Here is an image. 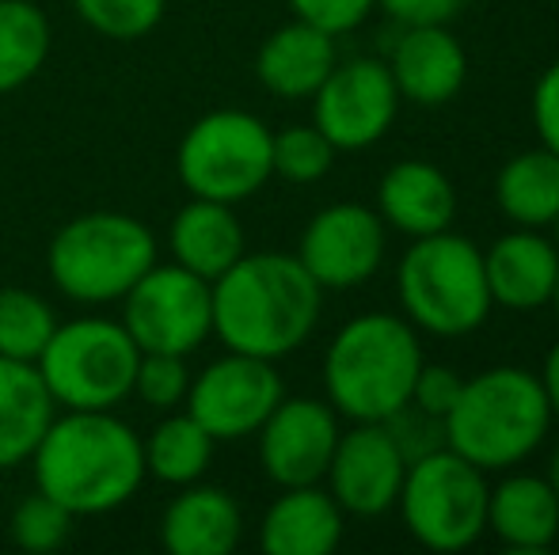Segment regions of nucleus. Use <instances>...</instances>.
I'll use <instances>...</instances> for the list:
<instances>
[{
    "label": "nucleus",
    "instance_id": "nucleus-3",
    "mask_svg": "<svg viewBox=\"0 0 559 555\" xmlns=\"http://www.w3.org/2000/svg\"><path fill=\"white\" fill-rule=\"evenodd\" d=\"M423 362L419 331L404 316L366 312L346 319L324 354L328 403L350 422H384L412 403Z\"/></svg>",
    "mask_w": 559,
    "mask_h": 555
},
{
    "label": "nucleus",
    "instance_id": "nucleus-40",
    "mask_svg": "<svg viewBox=\"0 0 559 555\" xmlns=\"http://www.w3.org/2000/svg\"><path fill=\"white\" fill-rule=\"evenodd\" d=\"M548 304L556 309V319H559V270H556V286H552V297H548Z\"/></svg>",
    "mask_w": 559,
    "mask_h": 555
},
{
    "label": "nucleus",
    "instance_id": "nucleus-22",
    "mask_svg": "<svg viewBox=\"0 0 559 555\" xmlns=\"http://www.w3.org/2000/svg\"><path fill=\"white\" fill-rule=\"evenodd\" d=\"M487 533L514 552H545L559 536V498L545 475L514 472L487 491Z\"/></svg>",
    "mask_w": 559,
    "mask_h": 555
},
{
    "label": "nucleus",
    "instance_id": "nucleus-17",
    "mask_svg": "<svg viewBox=\"0 0 559 555\" xmlns=\"http://www.w3.org/2000/svg\"><path fill=\"white\" fill-rule=\"evenodd\" d=\"M377 214L384 229L419 240L445 232L456 217L453 179L430 160H400L377 183Z\"/></svg>",
    "mask_w": 559,
    "mask_h": 555
},
{
    "label": "nucleus",
    "instance_id": "nucleus-32",
    "mask_svg": "<svg viewBox=\"0 0 559 555\" xmlns=\"http://www.w3.org/2000/svg\"><path fill=\"white\" fill-rule=\"evenodd\" d=\"M191 388V370L183 354H141L138 377H133V396L156 411H176L187 400Z\"/></svg>",
    "mask_w": 559,
    "mask_h": 555
},
{
    "label": "nucleus",
    "instance_id": "nucleus-2",
    "mask_svg": "<svg viewBox=\"0 0 559 555\" xmlns=\"http://www.w3.org/2000/svg\"><path fill=\"white\" fill-rule=\"evenodd\" d=\"M35 483L73 518L118 510L145 480L141 437L115 411H66L50 419L35 453Z\"/></svg>",
    "mask_w": 559,
    "mask_h": 555
},
{
    "label": "nucleus",
    "instance_id": "nucleus-39",
    "mask_svg": "<svg viewBox=\"0 0 559 555\" xmlns=\"http://www.w3.org/2000/svg\"><path fill=\"white\" fill-rule=\"evenodd\" d=\"M548 487L556 491V498H559V445H556V453H552V460H548Z\"/></svg>",
    "mask_w": 559,
    "mask_h": 555
},
{
    "label": "nucleus",
    "instance_id": "nucleus-1",
    "mask_svg": "<svg viewBox=\"0 0 559 555\" xmlns=\"http://www.w3.org/2000/svg\"><path fill=\"white\" fill-rule=\"evenodd\" d=\"M210 289L214 335L225 350L266 362L301 350L324 309V289L286 252H243Z\"/></svg>",
    "mask_w": 559,
    "mask_h": 555
},
{
    "label": "nucleus",
    "instance_id": "nucleus-30",
    "mask_svg": "<svg viewBox=\"0 0 559 555\" xmlns=\"http://www.w3.org/2000/svg\"><path fill=\"white\" fill-rule=\"evenodd\" d=\"M69 533H73V514L58 498L46 495V491L27 495L12 514V541L23 552H35V555L58 552L69 541Z\"/></svg>",
    "mask_w": 559,
    "mask_h": 555
},
{
    "label": "nucleus",
    "instance_id": "nucleus-12",
    "mask_svg": "<svg viewBox=\"0 0 559 555\" xmlns=\"http://www.w3.org/2000/svg\"><path fill=\"white\" fill-rule=\"evenodd\" d=\"M286 396L274 362L228 350L225 358L210 362L187 388V411L210 430L214 442H240L259 434L278 400Z\"/></svg>",
    "mask_w": 559,
    "mask_h": 555
},
{
    "label": "nucleus",
    "instance_id": "nucleus-21",
    "mask_svg": "<svg viewBox=\"0 0 559 555\" xmlns=\"http://www.w3.org/2000/svg\"><path fill=\"white\" fill-rule=\"evenodd\" d=\"M240 533V506L225 487L187 483L160 518V541L171 555H228Z\"/></svg>",
    "mask_w": 559,
    "mask_h": 555
},
{
    "label": "nucleus",
    "instance_id": "nucleus-33",
    "mask_svg": "<svg viewBox=\"0 0 559 555\" xmlns=\"http://www.w3.org/2000/svg\"><path fill=\"white\" fill-rule=\"evenodd\" d=\"M384 426H389V434L396 437V445L407 457V464L445 445V422L427 415V411H419L415 403H407V408H400L396 415H389L384 419Z\"/></svg>",
    "mask_w": 559,
    "mask_h": 555
},
{
    "label": "nucleus",
    "instance_id": "nucleus-4",
    "mask_svg": "<svg viewBox=\"0 0 559 555\" xmlns=\"http://www.w3.org/2000/svg\"><path fill=\"white\" fill-rule=\"evenodd\" d=\"M442 422L449 449L484 472H502L537 453L552 426V408L533 370L491 365L464 377L461 396Z\"/></svg>",
    "mask_w": 559,
    "mask_h": 555
},
{
    "label": "nucleus",
    "instance_id": "nucleus-5",
    "mask_svg": "<svg viewBox=\"0 0 559 555\" xmlns=\"http://www.w3.org/2000/svg\"><path fill=\"white\" fill-rule=\"evenodd\" d=\"M400 316L415 331L438 339H461L491 316V289H487L484 252L468 237L445 229L412 240L396 267Z\"/></svg>",
    "mask_w": 559,
    "mask_h": 555
},
{
    "label": "nucleus",
    "instance_id": "nucleus-15",
    "mask_svg": "<svg viewBox=\"0 0 559 555\" xmlns=\"http://www.w3.org/2000/svg\"><path fill=\"white\" fill-rule=\"evenodd\" d=\"M407 457L384 422H354V430L338 434L332 464H328V491L343 514L354 518H381L396 506L404 487Z\"/></svg>",
    "mask_w": 559,
    "mask_h": 555
},
{
    "label": "nucleus",
    "instance_id": "nucleus-14",
    "mask_svg": "<svg viewBox=\"0 0 559 555\" xmlns=\"http://www.w3.org/2000/svg\"><path fill=\"white\" fill-rule=\"evenodd\" d=\"M338 411L312 396H282L278 408L259 426V460L263 472L278 487L320 483L332 464L338 442Z\"/></svg>",
    "mask_w": 559,
    "mask_h": 555
},
{
    "label": "nucleus",
    "instance_id": "nucleus-20",
    "mask_svg": "<svg viewBox=\"0 0 559 555\" xmlns=\"http://www.w3.org/2000/svg\"><path fill=\"white\" fill-rule=\"evenodd\" d=\"M335 35L294 20L266 35L255 58V76L271 96L278 99H312V92L328 81L335 69Z\"/></svg>",
    "mask_w": 559,
    "mask_h": 555
},
{
    "label": "nucleus",
    "instance_id": "nucleus-9",
    "mask_svg": "<svg viewBox=\"0 0 559 555\" xmlns=\"http://www.w3.org/2000/svg\"><path fill=\"white\" fill-rule=\"evenodd\" d=\"M176 168L191 198L236 202L263 191L274 176L271 168V130L248 111H210L179 141Z\"/></svg>",
    "mask_w": 559,
    "mask_h": 555
},
{
    "label": "nucleus",
    "instance_id": "nucleus-31",
    "mask_svg": "<svg viewBox=\"0 0 559 555\" xmlns=\"http://www.w3.org/2000/svg\"><path fill=\"white\" fill-rule=\"evenodd\" d=\"M164 4L168 0H73L76 15L96 35L115 38V43L145 38L164 20Z\"/></svg>",
    "mask_w": 559,
    "mask_h": 555
},
{
    "label": "nucleus",
    "instance_id": "nucleus-7",
    "mask_svg": "<svg viewBox=\"0 0 559 555\" xmlns=\"http://www.w3.org/2000/svg\"><path fill=\"white\" fill-rule=\"evenodd\" d=\"M141 350L122 319L81 316L58 324L35 370L50 393L53 408L66 411H115L133 396Z\"/></svg>",
    "mask_w": 559,
    "mask_h": 555
},
{
    "label": "nucleus",
    "instance_id": "nucleus-25",
    "mask_svg": "<svg viewBox=\"0 0 559 555\" xmlns=\"http://www.w3.org/2000/svg\"><path fill=\"white\" fill-rule=\"evenodd\" d=\"M495 206L518 229H545L559 221V153L548 145L510 156L495 176Z\"/></svg>",
    "mask_w": 559,
    "mask_h": 555
},
{
    "label": "nucleus",
    "instance_id": "nucleus-27",
    "mask_svg": "<svg viewBox=\"0 0 559 555\" xmlns=\"http://www.w3.org/2000/svg\"><path fill=\"white\" fill-rule=\"evenodd\" d=\"M50 53V20L35 0H0V96L35 81Z\"/></svg>",
    "mask_w": 559,
    "mask_h": 555
},
{
    "label": "nucleus",
    "instance_id": "nucleus-24",
    "mask_svg": "<svg viewBox=\"0 0 559 555\" xmlns=\"http://www.w3.org/2000/svg\"><path fill=\"white\" fill-rule=\"evenodd\" d=\"M50 419L53 400L35 362H15L0 354V468L31 460Z\"/></svg>",
    "mask_w": 559,
    "mask_h": 555
},
{
    "label": "nucleus",
    "instance_id": "nucleus-28",
    "mask_svg": "<svg viewBox=\"0 0 559 555\" xmlns=\"http://www.w3.org/2000/svg\"><path fill=\"white\" fill-rule=\"evenodd\" d=\"M53 309L23 286H0V354L15 362H35L50 342Z\"/></svg>",
    "mask_w": 559,
    "mask_h": 555
},
{
    "label": "nucleus",
    "instance_id": "nucleus-38",
    "mask_svg": "<svg viewBox=\"0 0 559 555\" xmlns=\"http://www.w3.org/2000/svg\"><path fill=\"white\" fill-rule=\"evenodd\" d=\"M540 385H545V396H548V408H552V419H559V342L548 350L545 358V370L537 373Z\"/></svg>",
    "mask_w": 559,
    "mask_h": 555
},
{
    "label": "nucleus",
    "instance_id": "nucleus-35",
    "mask_svg": "<svg viewBox=\"0 0 559 555\" xmlns=\"http://www.w3.org/2000/svg\"><path fill=\"white\" fill-rule=\"evenodd\" d=\"M461 388H464V377L453 365L423 362L419 377H415V388H412V403L419 411H427V415L445 419L449 408L456 403V396H461Z\"/></svg>",
    "mask_w": 559,
    "mask_h": 555
},
{
    "label": "nucleus",
    "instance_id": "nucleus-19",
    "mask_svg": "<svg viewBox=\"0 0 559 555\" xmlns=\"http://www.w3.org/2000/svg\"><path fill=\"white\" fill-rule=\"evenodd\" d=\"M338 541H343V506L320 483L282 487L259 526V544L271 555H332Z\"/></svg>",
    "mask_w": 559,
    "mask_h": 555
},
{
    "label": "nucleus",
    "instance_id": "nucleus-23",
    "mask_svg": "<svg viewBox=\"0 0 559 555\" xmlns=\"http://www.w3.org/2000/svg\"><path fill=\"white\" fill-rule=\"evenodd\" d=\"M168 248H171V263H179V267H187L191 275L206 281L222 278L248 252L233 206L214 198H191L171 217Z\"/></svg>",
    "mask_w": 559,
    "mask_h": 555
},
{
    "label": "nucleus",
    "instance_id": "nucleus-13",
    "mask_svg": "<svg viewBox=\"0 0 559 555\" xmlns=\"http://www.w3.org/2000/svg\"><path fill=\"white\" fill-rule=\"evenodd\" d=\"M384 221L361 202H335L320 209L301 232L297 260L320 289L366 286L384 263Z\"/></svg>",
    "mask_w": 559,
    "mask_h": 555
},
{
    "label": "nucleus",
    "instance_id": "nucleus-34",
    "mask_svg": "<svg viewBox=\"0 0 559 555\" xmlns=\"http://www.w3.org/2000/svg\"><path fill=\"white\" fill-rule=\"evenodd\" d=\"M286 4L294 12V20H305L338 38L346 31L361 27L377 8V0H286Z\"/></svg>",
    "mask_w": 559,
    "mask_h": 555
},
{
    "label": "nucleus",
    "instance_id": "nucleus-6",
    "mask_svg": "<svg viewBox=\"0 0 559 555\" xmlns=\"http://www.w3.org/2000/svg\"><path fill=\"white\" fill-rule=\"evenodd\" d=\"M156 263V237L145 221L115 209L81 214L58 229L46 252L50 281L81 304L122 301Z\"/></svg>",
    "mask_w": 559,
    "mask_h": 555
},
{
    "label": "nucleus",
    "instance_id": "nucleus-26",
    "mask_svg": "<svg viewBox=\"0 0 559 555\" xmlns=\"http://www.w3.org/2000/svg\"><path fill=\"white\" fill-rule=\"evenodd\" d=\"M214 437L202 426L191 411L183 415H168L156 422L153 434L141 442L145 449V475H156L160 483L171 487H187V483H199L202 472L214 460Z\"/></svg>",
    "mask_w": 559,
    "mask_h": 555
},
{
    "label": "nucleus",
    "instance_id": "nucleus-37",
    "mask_svg": "<svg viewBox=\"0 0 559 555\" xmlns=\"http://www.w3.org/2000/svg\"><path fill=\"white\" fill-rule=\"evenodd\" d=\"M377 8L392 15L396 23H449L468 8V0H377Z\"/></svg>",
    "mask_w": 559,
    "mask_h": 555
},
{
    "label": "nucleus",
    "instance_id": "nucleus-36",
    "mask_svg": "<svg viewBox=\"0 0 559 555\" xmlns=\"http://www.w3.org/2000/svg\"><path fill=\"white\" fill-rule=\"evenodd\" d=\"M533 126H537L540 145L559 153V61L540 73L537 88H533Z\"/></svg>",
    "mask_w": 559,
    "mask_h": 555
},
{
    "label": "nucleus",
    "instance_id": "nucleus-18",
    "mask_svg": "<svg viewBox=\"0 0 559 555\" xmlns=\"http://www.w3.org/2000/svg\"><path fill=\"white\" fill-rule=\"evenodd\" d=\"M491 301L510 312L545 309L556 286L559 252L540 229H514L484 252Z\"/></svg>",
    "mask_w": 559,
    "mask_h": 555
},
{
    "label": "nucleus",
    "instance_id": "nucleus-11",
    "mask_svg": "<svg viewBox=\"0 0 559 555\" xmlns=\"http://www.w3.org/2000/svg\"><path fill=\"white\" fill-rule=\"evenodd\" d=\"M400 92L381 58L335 61L328 81L312 92V126L335 145V153H361L392 130L400 114Z\"/></svg>",
    "mask_w": 559,
    "mask_h": 555
},
{
    "label": "nucleus",
    "instance_id": "nucleus-8",
    "mask_svg": "<svg viewBox=\"0 0 559 555\" xmlns=\"http://www.w3.org/2000/svg\"><path fill=\"white\" fill-rule=\"evenodd\" d=\"M487 472L449 445L412 460L396 510L430 552H464L487 533Z\"/></svg>",
    "mask_w": 559,
    "mask_h": 555
},
{
    "label": "nucleus",
    "instance_id": "nucleus-29",
    "mask_svg": "<svg viewBox=\"0 0 559 555\" xmlns=\"http://www.w3.org/2000/svg\"><path fill=\"white\" fill-rule=\"evenodd\" d=\"M335 145L317 126H286L271 134V168L289 183H317L332 171Z\"/></svg>",
    "mask_w": 559,
    "mask_h": 555
},
{
    "label": "nucleus",
    "instance_id": "nucleus-10",
    "mask_svg": "<svg viewBox=\"0 0 559 555\" xmlns=\"http://www.w3.org/2000/svg\"><path fill=\"white\" fill-rule=\"evenodd\" d=\"M122 304V327L141 354L187 358L214 335V289L179 263H153Z\"/></svg>",
    "mask_w": 559,
    "mask_h": 555
},
{
    "label": "nucleus",
    "instance_id": "nucleus-16",
    "mask_svg": "<svg viewBox=\"0 0 559 555\" xmlns=\"http://www.w3.org/2000/svg\"><path fill=\"white\" fill-rule=\"evenodd\" d=\"M389 73L400 99L415 107H445L468 81V50L449 23H412L392 43Z\"/></svg>",
    "mask_w": 559,
    "mask_h": 555
}]
</instances>
